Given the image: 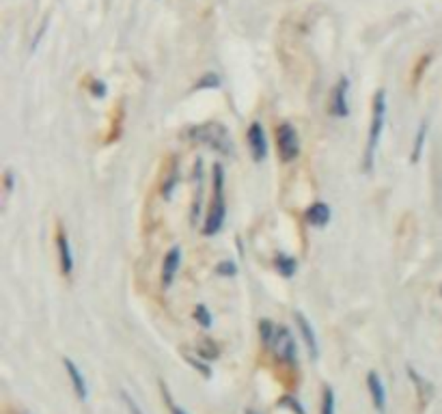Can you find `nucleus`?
Instances as JSON below:
<instances>
[{"mask_svg":"<svg viewBox=\"0 0 442 414\" xmlns=\"http://www.w3.org/2000/svg\"><path fill=\"white\" fill-rule=\"evenodd\" d=\"M276 145H278V153L285 162L296 160L300 153V140H298V132L293 130V125L283 123L276 127Z\"/></svg>","mask_w":442,"mask_h":414,"instance_id":"5","label":"nucleus"},{"mask_svg":"<svg viewBox=\"0 0 442 414\" xmlns=\"http://www.w3.org/2000/svg\"><path fill=\"white\" fill-rule=\"evenodd\" d=\"M281 404H283V406H289L291 410H296V414H306L304 408L300 406V402L296 400V397H291V395H285V400H283Z\"/></svg>","mask_w":442,"mask_h":414,"instance_id":"23","label":"nucleus"},{"mask_svg":"<svg viewBox=\"0 0 442 414\" xmlns=\"http://www.w3.org/2000/svg\"><path fill=\"white\" fill-rule=\"evenodd\" d=\"M330 216H333L330 205H326V203H322V201L313 203V205H311L308 210H306V220H308V225H311V227H317V229H322V227L328 225Z\"/></svg>","mask_w":442,"mask_h":414,"instance_id":"12","label":"nucleus"},{"mask_svg":"<svg viewBox=\"0 0 442 414\" xmlns=\"http://www.w3.org/2000/svg\"><path fill=\"white\" fill-rule=\"evenodd\" d=\"M246 414H257L255 410H246Z\"/></svg>","mask_w":442,"mask_h":414,"instance_id":"26","label":"nucleus"},{"mask_svg":"<svg viewBox=\"0 0 442 414\" xmlns=\"http://www.w3.org/2000/svg\"><path fill=\"white\" fill-rule=\"evenodd\" d=\"M337 412V400L335 391L330 386L324 389V400H322V414H335Z\"/></svg>","mask_w":442,"mask_h":414,"instance_id":"16","label":"nucleus"},{"mask_svg":"<svg viewBox=\"0 0 442 414\" xmlns=\"http://www.w3.org/2000/svg\"><path fill=\"white\" fill-rule=\"evenodd\" d=\"M268 345L274 352V356L281 362H287V364L298 362V345H296V339H293V334L289 332L287 326H283V324L274 326Z\"/></svg>","mask_w":442,"mask_h":414,"instance_id":"4","label":"nucleus"},{"mask_svg":"<svg viewBox=\"0 0 442 414\" xmlns=\"http://www.w3.org/2000/svg\"><path fill=\"white\" fill-rule=\"evenodd\" d=\"M171 414H188L184 408H179V406H175V404H171Z\"/></svg>","mask_w":442,"mask_h":414,"instance_id":"25","label":"nucleus"},{"mask_svg":"<svg viewBox=\"0 0 442 414\" xmlns=\"http://www.w3.org/2000/svg\"><path fill=\"white\" fill-rule=\"evenodd\" d=\"M425 136H428V123H421L419 134H417V142H414V147H412V157H410L412 162H417L419 157H421V151L425 147Z\"/></svg>","mask_w":442,"mask_h":414,"instance_id":"17","label":"nucleus"},{"mask_svg":"<svg viewBox=\"0 0 442 414\" xmlns=\"http://www.w3.org/2000/svg\"><path fill=\"white\" fill-rule=\"evenodd\" d=\"M214 171V179H211V186H214V195H211V201L207 205V216H205V225H203V233L205 235H216L222 225H224V216H227V205H224V175H222V166L214 164L211 166Z\"/></svg>","mask_w":442,"mask_h":414,"instance_id":"3","label":"nucleus"},{"mask_svg":"<svg viewBox=\"0 0 442 414\" xmlns=\"http://www.w3.org/2000/svg\"><path fill=\"white\" fill-rule=\"evenodd\" d=\"M56 244H59V257H61V270L65 276H70L74 272V254H72V246L70 240L65 237L63 231H59L56 235Z\"/></svg>","mask_w":442,"mask_h":414,"instance_id":"13","label":"nucleus"},{"mask_svg":"<svg viewBox=\"0 0 442 414\" xmlns=\"http://www.w3.org/2000/svg\"><path fill=\"white\" fill-rule=\"evenodd\" d=\"M179 265H182V248L173 246L167 252L165 263H162V285H165V287H169V285L175 281V276L179 272Z\"/></svg>","mask_w":442,"mask_h":414,"instance_id":"11","label":"nucleus"},{"mask_svg":"<svg viewBox=\"0 0 442 414\" xmlns=\"http://www.w3.org/2000/svg\"><path fill=\"white\" fill-rule=\"evenodd\" d=\"M186 360H188V364H192L194 369H199V373H201V375H205V378H209V375H211V369L207 367V364H203V360H201V358L186 354Z\"/></svg>","mask_w":442,"mask_h":414,"instance_id":"20","label":"nucleus"},{"mask_svg":"<svg viewBox=\"0 0 442 414\" xmlns=\"http://www.w3.org/2000/svg\"><path fill=\"white\" fill-rule=\"evenodd\" d=\"M367 389H369V395H371V402H373L375 410H378L380 414H384L386 412V389H384L382 378L375 371L367 373Z\"/></svg>","mask_w":442,"mask_h":414,"instance_id":"9","label":"nucleus"},{"mask_svg":"<svg viewBox=\"0 0 442 414\" xmlns=\"http://www.w3.org/2000/svg\"><path fill=\"white\" fill-rule=\"evenodd\" d=\"M218 87H220V78L216 74H207L196 83V89H218Z\"/></svg>","mask_w":442,"mask_h":414,"instance_id":"19","label":"nucleus"},{"mask_svg":"<svg viewBox=\"0 0 442 414\" xmlns=\"http://www.w3.org/2000/svg\"><path fill=\"white\" fill-rule=\"evenodd\" d=\"M274 265H276V270H278V274L285 276V279H289V276H293V272H296L298 261H296V257H291V254L278 252L276 259H274Z\"/></svg>","mask_w":442,"mask_h":414,"instance_id":"14","label":"nucleus"},{"mask_svg":"<svg viewBox=\"0 0 442 414\" xmlns=\"http://www.w3.org/2000/svg\"><path fill=\"white\" fill-rule=\"evenodd\" d=\"M348 91H350V80L348 78H339V83L335 85L330 93V115L337 119H346L350 115V106H348Z\"/></svg>","mask_w":442,"mask_h":414,"instance_id":"6","label":"nucleus"},{"mask_svg":"<svg viewBox=\"0 0 442 414\" xmlns=\"http://www.w3.org/2000/svg\"><path fill=\"white\" fill-rule=\"evenodd\" d=\"M121 397H123V402H125V406H127L129 414H145V412H143V408L132 400V395H129L127 391H121Z\"/></svg>","mask_w":442,"mask_h":414,"instance_id":"22","label":"nucleus"},{"mask_svg":"<svg viewBox=\"0 0 442 414\" xmlns=\"http://www.w3.org/2000/svg\"><path fill=\"white\" fill-rule=\"evenodd\" d=\"M408 375L412 378V384L419 389V397H421V400H423V402H428L430 397H432V393H434V391H432V386H430L428 382H425V380H423V378H421L412 367H408Z\"/></svg>","mask_w":442,"mask_h":414,"instance_id":"15","label":"nucleus"},{"mask_svg":"<svg viewBox=\"0 0 442 414\" xmlns=\"http://www.w3.org/2000/svg\"><path fill=\"white\" fill-rule=\"evenodd\" d=\"M194 320L199 322L203 328H211V322H214V320H211L209 309H207V307H203V305L196 307V311H194Z\"/></svg>","mask_w":442,"mask_h":414,"instance_id":"18","label":"nucleus"},{"mask_svg":"<svg viewBox=\"0 0 442 414\" xmlns=\"http://www.w3.org/2000/svg\"><path fill=\"white\" fill-rule=\"evenodd\" d=\"M63 364H65V371H67V375H70V382H72V386H74L76 397H78L80 402H87L89 389H87V380H85L83 371H80L78 364L72 358H67V356L63 358Z\"/></svg>","mask_w":442,"mask_h":414,"instance_id":"8","label":"nucleus"},{"mask_svg":"<svg viewBox=\"0 0 442 414\" xmlns=\"http://www.w3.org/2000/svg\"><path fill=\"white\" fill-rule=\"evenodd\" d=\"M384 123H386V91L380 89L373 98V113H371V125H369V138H367V149H365V162L363 168L367 173L373 171L375 162V151L380 147V138L384 132Z\"/></svg>","mask_w":442,"mask_h":414,"instance_id":"2","label":"nucleus"},{"mask_svg":"<svg viewBox=\"0 0 442 414\" xmlns=\"http://www.w3.org/2000/svg\"><path fill=\"white\" fill-rule=\"evenodd\" d=\"M293 320H296L298 330H300L302 339H304V343H306V347H308V354L313 356V358H317V356H319V343H317V334H315L313 326H311V322L306 320V317H304L300 311L293 313Z\"/></svg>","mask_w":442,"mask_h":414,"instance_id":"10","label":"nucleus"},{"mask_svg":"<svg viewBox=\"0 0 442 414\" xmlns=\"http://www.w3.org/2000/svg\"><path fill=\"white\" fill-rule=\"evenodd\" d=\"M89 91L95 95V98H104V95H106V85L100 83V80H93L91 87H89Z\"/></svg>","mask_w":442,"mask_h":414,"instance_id":"24","label":"nucleus"},{"mask_svg":"<svg viewBox=\"0 0 442 414\" xmlns=\"http://www.w3.org/2000/svg\"><path fill=\"white\" fill-rule=\"evenodd\" d=\"M216 272L218 274H222V276H235V272H238V268H235V263L233 261H220L218 265H216Z\"/></svg>","mask_w":442,"mask_h":414,"instance_id":"21","label":"nucleus"},{"mask_svg":"<svg viewBox=\"0 0 442 414\" xmlns=\"http://www.w3.org/2000/svg\"><path fill=\"white\" fill-rule=\"evenodd\" d=\"M190 140L199 142V145H205L209 149H214L222 155H233V140H231V134L229 130L218 123V121H207V123H201V125H194L190 127L188 132Z\"/></svg>","mask_w":442,"mask_h":414,"instance_id":"1","label":"nucleus"},{"mask_svg":"<svg viewBox=\"0 0 442 414\" xmlns=\"http://www.w3.org/2000/svg\"><path fill=\"white\" fill-rule=\"evenodd\" d=\"M249 147H251V153H253V160L255 162H261L266 160L268 155V138H266V132H264V125L259 121H255L251 127H249Z\"/></svg>","mask_w":442,"mask_h":414,"instance_id":"7","label":"nucleus"}]
</instances>
